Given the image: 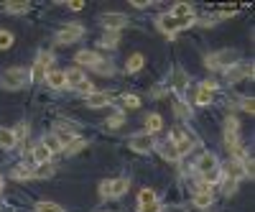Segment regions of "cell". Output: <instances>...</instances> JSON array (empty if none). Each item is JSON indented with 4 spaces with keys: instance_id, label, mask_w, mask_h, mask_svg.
Listing matches in <instances>:
<instances>
[{
    "instance_id": "cell-19",
    "label": "cell",
    "mask_w": 255,
    "mask_h": 212,
    "mask_svg": "<svg viewBox=\"0 0 255 212\" xmlns=\"http://www.w3.org/2000/svg\"><path fill=\"white\" fill-rule=\"evenodd\" d=\"M143 64H145V59H143V54H133L130 59L125 61V72H130V74H135V72H140V69H143Z\"/></svg>"
},
{
    "instance_id": "cell-35",
    "label": "cell",
    "mask_w": 255,
    "mask_h": 212,
    "mask_svg": "<svg viewBox=\"0 0 255 212\" xmlns=\"http://www.w3.org/2000/svg\"><path fill=\"white\" fill-rule=\"evenodd\" d=\"M123 102H125V108H138V105H140V97H138V95H125Z\"/></svg>"
},
{
    "instance_id": "cell-14",
    "label": "cell",
    "mask_w": 255,
    "mask_h": 212,
    "mask_svg": "<svg viewBox=\"0 0 255 212\" xmlns=\"http://www.w3.org/2000/svg\"><path fill=\"white\" fill-rule=\"evenodd\" d=\"M31 161H33V164H38V166H44V164H49V161H51V154H49L41 143H36V146L31 148Z\"/></svg>"
},
{
    "instance_id": "cell-7",
    "label": "cell",
    "mask_w": 255,
    "mask_h": 212,
    "mask_svg": "<svg viewBox=\"0 0 255 212\" xmlns=\"http://www.w3.org/2000/svg\"><path fill=\"white\" fill-rule=\"evenodd\" d=\"M225 77L230 79V82H240V79H245V77H253V64H248V61H235L232 67H227L225 69Z\"/></svg>"
},
{
    "instance_id": "cell-34",
    "label": "cell",
    "mask_w": 255,
    "mask_h": 212,
    "mask_svg": "<svg viewBox=\"0 0 255 212\" xmlns=\"http://www.w3.org/2000/svg\"><path fill=\"white\" fill-rule=\"evenodd\" d=\"M84 143H87V141H82V138H77V141H72L67 148H64V151H67V154H77L79 151V148H84Z\"/></svg>"
},
{
    "instance_id": "cell-40",
    "label": "cell",
    "mask_w": 255,
    "mask_h": 212,
    "mask_svg": "<svg viewBox=\"0 0 255 212\" xmlns=\"http://www.w3.org/2000/svg\"><path fill=\"white\" fill-rule=\"evenodd\" d=\"M240 105H243V110H245V113H250V115L255 113V105H253V97H243V102H240Z\"/></svg>"
},
{
    "instance_id": "cell-10",
    "label": "cell",
    "mask_w": 255,
    "mask_h": 212,
    "mask_svg": "<svg viewBox=\"0 0 255 212\" xmlns=\"http://www.w3.org/2000/svg\"><path fill=\"white\" fill-rule=\"evenodd\" d=\"M74 61H77V64H79V69L82 67H95L97 64V61H102V56L97 54V51H90V49H82V51H77V56H74Z\"/></svg>"
},
{
    "instance_id": "cell-29",
    "label": "cell",
    "mask_w": 255,
    "mask_h": 212,
    "mask_svg": "<svg viewBox=\"0 0 255 212\" xmlns=\"http://www.w3.org/2000/svg\"><path fill=\"white\" fill-rule=\"evenodd\" d=\"M145 202H158V197H156L153 189H143V192L138 195V205H145Z\"/></svg>"
},
{
    "instance_id": "cell-1",
    "label": "cell",
    "mask_w": 255,
    "mask_h": 212,
    "mask_svg": "<svg viewBox=\"0 0 255 212\" xmlns=\"http://www.w3.org/2000/svg\"><path fill=\"white\" fill-rule=\"evenodd\" d=\"M197 172L204 177V182H209V187L220 184V179H222V169H220V161L215 154H202L197 161Z\"/></svg>"
},
{
    "instance_id": "cell-41",
    "label": "cell",
    "mask_w": 255,
    "mask_h": 212,
    "mask_svg": "<svg viewBox=\"0 0 255 212\" xmlns=\"http://www.w3.org/2000/svg\"><path fill=\"white\" fill-rule=\"evenodd\" d=\"M202 87H204V90H209V92H215V90H217V87H220V84H217V82H215V79H207V82H204V84H202Z\"/></svg>"
},
{
    "instance_id": "cell-2",
    "label": "cell",
    "mask_w": 255,
    "mask_h": 212,
    "mask_svg": "<svg viewBox=\"0 0 255 212\" xmlns=\"http://www.w3.org/2000/svg\"><path fill=\"white\" fill-rule=\"evenodd\" d=\"M194 23H197V18H174L171 13H163V15L156 18V26L168 38H171L174 33H179V31H184V28H189V26H194Z\"/></svg>"
},
{
    "instance_id": "cell-27",
    "label": "cell",
    "mask_w": 255,
    "mask_h": 212,
    "mask_svg": "<svg viewBox=\"0 0 255 212\" xmlns=\"http://www.w3.org/2000/svg\"><path fill=\"white\" fill-rule=\"evenodd\" d=\"M5 10H8V13L20 15V13H28V10H31V5H28V3H5Z\"/></svg>"
},
{
    "instance_id": "cell-3",
    "label": "cell",
    "mask_w": 255,
    "mask_h": 212,
    "mask_svg": "<svg viewBox=\"0 0 255 212\" xmlns=\"http://www.w3.org/2000/svg\"><path fill=\"white\" fill-rule=\"evenodd\" d=\"M28 79V72L23 67H10L3 72V77H0V87L3 90H20Z\"/></svg>"
},
{
    "instance_id": "cell-20",
    "label": "cell",
    "mask_w": 255,
    "mask_h": 212,
    "mask_svg": "<svg viewBox=\"0 0 255 212\" xmlns=\"http://www.w3.org/2000/svg\"><path fill=\"white\" fill-rule=\"evenodd\" d=\"M41 146H44L49 154H59V151H64V148H61V143H59V141H56L54 136H44V141H41Z\"/></svg>"
},
{
    "instance_id": "cell-6",
    "label": "cell",
    "mask_w": 255,
    "mask_h": 212,
    "mask_svg": "<svg viewBox=\"0 0 255 212\" xmlns=\"http://www.w3.org/2000/svg\"><path fill=\"white\" fill-rule=\"evenodd\" d=\"M51 61H54L51 54H38V59H36V64L31 67L28 77H31L33 82H44V79H46V69L51 67Z\"/></svg>"
},
{
    "instance_id": "cell-4",
    "label": "cell",
    "mask_w": 255,
    "mask_h": 212,
    "mask_svg": "<svg viewBox=\"0 0 255 212\" xmlns=\"http://www.w3.org/2000/svg\"><path fill=\"white\" fill-rule=\"evenodd\" d=\"M128 189H130V182H128L125 177H118V179H108V182H102L100 184V195L105 200H118L123 197Z\"/></svg>"
},
{
    "instance_id": "cell-37",
    "label": "cell",
    "mask_w": 255,
    "mask_h": 212,
    "mask_svg": "<svg viewBox=\"0 0 255 212\" xmlns=\"http://www.w3.org/2000/svg\"><path fill=\"white\" fill-rule=\"evenodd\" d=\"M77 90H79L82 95H92V92H95V87H92V82H87V79H84L82 84H77Z\"/></svg>"
},
{
    "instance_id": "cell-31",
    "label": "cell",
    "mask_w": 255,
    "mask_h": 212,
    "mask_svg": "<svg viewBox=\"0 0 255 212\" xmlns=\"http://www.w3.org/2000/svg\"><path fill=\"white\" fill-rule=\"evenodd\" d=\"M51 174H54V166L44 164V166H38L36 172H33V179H46V177H51Z\"/></svg>"
},
{
    "instance_id": "cell-16",
    "label": "cell",
    "mask_w": 255,
    "mask_h": 212,
    "mask_svg": "<svg viewBox=\"0 0 255 212\" xmlns=\"http://www.w3.org/2000/svg\"><path fill=\"white\" fill-rule=\"evenodd\" d=\"M64 79H67V84H69V87H77V84H82V82L87 79V77H84V72H82L79 67H72V69H67V72H64Z\"/></svg>"
},
{
    "instance_id": "cell-45",
    "label": "cell",
    "mask_w": 255,
    "mask_h": 212,
    "mask_svg": "<svg viewBox=\"0 0 255 212\" xmlns=\"http://www.w3.org/2000/svg\"><path fill=\"white\" fill-rule=\"evenodd\" d=\"M3 187H5V179H3V177H0V192H3Z\"/></svg>"
},
{
    "instance_id": "cell-12",
    "label": "cell",
    "mask_w": 255,
    "mask_h": 212,
    "mask_svg": "<svg viewBox=\"0 0 255 212\" xmlns=\"http://www.w3.org/2000/svg\"><path fill=\"white\" fill-rule=\"evenodd\" d=\"M84 102H87V108H105V105H110V95L108 92H92L84 97Z\"/></svg>"
},
{
    "instance_id": "cell-28",
    "label": "cell",
    "mask_w": 255,
    "mask_h": 212,
    "mask_svg": "<svg viewBox=\"0 0 255 212\" xmlns=\"http://www.w3.org/2000/svg\"><path fill=\"white\" fill-rule=\"evenodd\" d=\"M118 33H105L102 38H100V46H105V49H115L118 46Z\"/></svg>"
},
{
    "instance_id": "cell-5",
    "label": "cell",
    "mask_w": 255,
    "mask_h": 212,
    "mask_svg": "<svg viewBox=\"0 0 255 212\" xmlns=\"http://www.w3.org/2000/svg\"><path fill=\"white\" fill-rule=\"evenodd\" d=\"M235 51H230V49H222V51H215V54H209L207 59H204V64L209 67V69H227V67H232L235 64Z\"/></svg>"
},
{
    "instance_id": "cell-9",
    "label": "cell",
    "mask_w": 255,
    "mask_h": 212,
    "mask_svg": "<svg viewBox=\"0 0 255 212\" xmlns=\"http://www.w3.org/2000/svg\"><path fill=\"white\" fill-rule=\"evenodd\" d=\"M102 26L108 28V33H118L120 28L128 26V18L123 13H108V15H102Z\"/></svg>"
},
{
    "instance_id": "cell-38",
    "label": "cell",
    "mask_w": 255,
    "mask_h": 212,
    "mask_svg": "<svg viewBox=\"0 0 255 212\" xmlns=\"http://www.w3.org/2000/svg\"><path fill=\"white\" fill-rule=\"evenodd\" d=\"M225 131H240V123H238V118H235V115H230V118H227Z\"/></svg>"
},
{
    "instance_id": "cell-18",
    "label": "cell",
    "mask_w": 255,
    "mask_h": 212,
    "mask_svg": "<svg viewBox=\"0 0 255 212\" xmlns=\"http://www.w3.org/2000/svg\"><path fill=\"white\" fill-rule=\"evenodd\" d=\"M161 154H163V159H166V161H174V164L181 159V156H179V151H176V146H174L171 141H163V143H161Z\"/></svg>"
},
{
    "instance_id": "cell-22",
    "label": "cell",
    "mask_w": 255,
    "mask_h": 212,
    "mask_svg": "<svg viewBox=\"0 0 255 212\" xmlns=\"http://www.w3.org/2000/svg\"><path fill=\"white\" fill-rule=\"evenodd\" d=\"M212 202H215V195H212V192H197L194 195V205L197 207H209Z\"/></svg>"
},
{
    "instance_id": "cell-13",
    "label": "cell",
    "mask_w": 255,
    "mask_h": 212,
    "mask_svg": "<svg viewBox=\"0 0 255 212\" xmlns=\"http://www.w3.org/2000/svg\"><path fill=\"white\" fill-rule=\"evenodd\" d=\"M51 90H61V87H67V79H64V72H59V69H51V72H46V79H44Z\"/></svg>"
},
{
    "instance_id": "cell-39",
    "label": "cell",
    "mask_w": 255,
    "mask_h": 212,
    "mask_svg": "<svg viewBox=\"0 0 255 212\" xmlns=\"http://www.w3.org/2000/svg\"><path fill=\"white\" fill-rule=\"evenodd\" d=\"M217 20H222V18H220V15H204V18L197 20V23H199V26H212V23H217Z\"/></svg>"
},
{
    "instance_id": "cell-42",
    "label": "cell",
    "mask_w": 255,
    "mask_h": 212,
    "mask_svg": "<svg viewBox=\"0 0 255 212\" xmlns=\"http://www.w3.org/2000/svg\"><path fill=\"white\" fill-rule=\"evenodd\" d=\"M174 84H176V90H179V92H184V87H186V82H184V74H176V82H174Z\"/></svg>"
},
{
    "instance_id": "cell-26",
    "label": "cell",
    "mask_w": 255,
    "mask_h": 212,
    "mask_svg": "<svg viewBox=\"0 0 255 212\" xmlns=\"http://www.w3.org/2000/svg\"><path fill=\"white\" fill-rule=\"evenodd\" d=\"M92 69H95L97 74H115V67H113V61H105V59H102V61H97V64H95Z\"/></svg>"
},
{
    "instance_id": "cell-33",
    "label": "cell",
    "mask_w": 255,
    "mask_h": 212,
    "mask_svg": "<svg viewBox=\"0 0 255 212\" xmlns=\"http://www.w3.org/2000/svg\"><path fill=\"white\" fill-rule=\"evenodd\" d=\"M174 108H176V115H179V118H189V115H191V108H186L181 100L174 102Z\"/></svg>"
},
{
    "instance_id": "cell-21",
    "label": "cell",
    "mask_w": 255,
    "mask_h": 212,
    "mask_svg": "<svg viewBox=\"0 0 255 212\" xmlns=\"http://www.w3.org/2000/svg\"><path fill=\"white\" fill-rule=\"evenodd\" d=\"M36 212H67L64 207H59L56 202H49V200H44V202H36Z\"/></svg>"
},
{
    "instance_id": "cell-43",
    "label": "cell",
    "mask_w": 255,
    "mask_h": 212,
    "mask_svg": "<svg viewBox=\"0 0 255 212\" xmlns=\"http://www.w3.org/2000/svg\"><path fill=\"white\" fill-rule=\"evenodd\" d=\"M69 8H72V10H82V8H84V3H69Z\"/></svg>"
},
{
    "instance_id": "cell-44",
    "label": "cell",
    "mask_w": 255,
    "mask_h": 212,
    "mask_svg": "<svg viewBox=\"0 0 255 212\" xmlns=\"http://www.w3.org/2000/svg\"><path fill=\"white\" fill-rule=\"evenodd\" d=\"M168 212H186V210H184V207H171Z\"/></svg>"
},
{
    "instance_id": "cell-17",
    "label": "cell",
    "mask_w": 255,
    "mask_h": 212,
    "mask_svg": "<svg viewBox=\"0 0 255 212\" xmlns=\"http://www.w3.org/2000/svg\"><path fill=\"white\" fill-rule=\"evenodd\" d=\"M163 128V118L158 115V113H153V115H148L145 118V133L151 136V133H158Z\"/></svg>"
},
{
    "instance_id": "cell-24",
    "label": "cell",
    "mask_w": 255,
    "mask_h": 212,
    "mask_svg": "<svg viewBox=\"0 0 255 212\" xmlns=\"http://www.w3.org/2000/svg\"><path fill=\"white\" fill-rule=\"evenodd\" d=\"M174 18H191V5L189 3H176L174 10H171Z\"/></svg>"
},
{
    "instance_id": "cell-32",
    "label": "cell",
    "mask_w": 255,
    "mask_h": 212,
    "mask_svg": "<svg viewBox=\"0 0 255 212\" xmlns=\"http://www.w3.org/2000/svg\"><path fill=\"white\" fill-rule=\"evenodd\" d=\"M138 212H163L161 202H145V205H138Z\"/></svg>"
},
{
    "instance_id": "cell-8",
    "label": "cell",
    "mask_w": 255,
    "mask_h": 212,
    "mask_svg": "<svg viewBox=\"0 0 255 212\" xmlns=\"http://www.w3.org/2000/svg\"><path fill=\"white\" fill-rule=\"evenodd\" d=\"M82 33H84V28L79 23H69L56 33V44H74L77 38H82Z\"/></svg>"
},
{
    "instance_id": "cell-15",
    "label": "cell",
    "mask_w": 255,
    "mask_h": 212,
    "mask_svg": "<svg viewBox=\"0 0 255 212\" xmlns=\"http://www.w3.org/2000/svg\"><path fill=\"white\" fill-rule=\"evenodd\" d=\"M18 146V136L15 131H8V128H0V148H5V151H10V148Z\"/></svg>"
},
{
    "instance_id": "cell-36",
    "label": "cell",
    "mask_w": 255,
    "mask_h": 212,
    "mask_svg": "<svg viewBox=\"0 0 255 212\" xmlns=\"http://www.w3.org/2000/svg\"><path fill=\"white\" fill-rule=\"evenodd\" d=\"M123 113H115L113 118H108V128H120V125H123Z\"/></svg>"
},
{
    "instance_id": "cell-23",
    "label": "cell",
    "mask_w": 255,
    "mask_h": 212,
    "mask_svg": "<svg viewBox=\"0 0 255 212\" xmlns=\"http://www.w3.org/2000/svg\"><path fill=\"white\" fill-rule=\"evenodd\" d=\"M194 102H197V105H209V102H212V92H209V90H204L202 84H199L197 92H194Z\"/></svg>"
},
{
    "instance_id": "cell-25",
    "label": "cell",
    "mask_w": 255,
    "mask_h": 212,
    "mask_svg": "<svg viewBox=\"0 0 255 212\" xmlns=\"http://www.w3.org/2000/svg\"><path fill=\"white\" fill-rule=\"evenodd\" d=\"M13 179H18V182L33 179V169H26V166H18V169H13Z\"/></svg>"
},
{
    "instance_id": "cell-46",
    "label": "cell",
    "mask_w": 255,
    "mask_h": 212,
    "mask_svg": "<svg viewBox=\"0 0 255 212\" xmlns=\"http://www.w3.org/2000/svg\"><path fill=\"white\" fill-rule=\"evenodd\" d=\"M0 212H3V210H0Z\"/></svg>"
},
{
    "instance_id": "cell-30",
    "label": "cell",
    "mask_w": 255,
    "mask_h": 212,
    "mask_svg": "<svg viewBox=\"0 0 255 212\" xmlns=\"http://www.w3.org/2000/svg\"><path fill=\"white\" fill-rule=\"evenodd\" d=\"M10 46H13V33L0 28V49H10Z\"/></svg>"
},
{
    "instance_id": "cell-11",
    "label": "cell",
    "mask_w": 255,
    "mask_h": 212,
    "mask_svg": "<svg viewBox=\"0 0 255 212\" xmlns=\"http://www.w3.org/2000/svg\"><path fill=\"white\" fill-rule=\"evenodd\" d=\"M130 148H133V151H138V154H148L153 148V141H151V136H148V133H138V136L130 138Z\"/></svg>"
}]
</instances>
